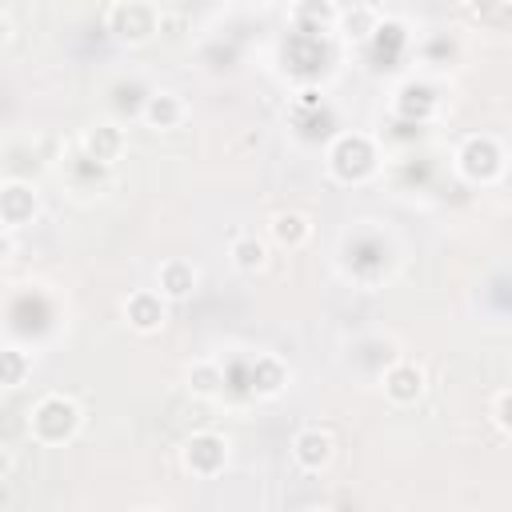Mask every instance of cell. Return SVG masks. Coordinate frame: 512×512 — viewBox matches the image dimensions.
I'll return each mask as SVG.
<instances>
[{"mask_svg":"<svg viewBox=\"0 0 512 512\" xmlns=\"http://www.w3.org/2000/svg\"><path fill=\"white\" fill-rule=\"evenodd\" d=\"M492 416H496V424H500V428L512 436V388L496 396V404H492Z\"/></svg>","mask_w":512,"mask_h":512,"instance_id":"cell-19","label":"cell"},{"mask_svg":"<svg viewBox=\"0 0 512 512\" xmlns=\"http://www.w3.org/2000/svg\"><path fill=\"white\" fill-rule=\"evenodd\" d=\"M160 24H164V12H160L156 4L120 0V4L108 8V28H112L120 40H128V44H144V40H152V36L160 32Z\"/></svg>","mask_w":512,"mask_h":512,"instance_id":"cell-2","label":"cell"},{"mask_svg":"<svg viewBox=\"0 0 512 512\" xmlns=\"http://www.w3.org/2000/svg\"><path fill=\"white\" fill-rule=\"evenodd\" d=\"M80 148H84L88 160L112 164V160H120V152H124V132H120L116 124H96V128H88V132L80 136Z\"/></svg>","mask_w":512,"mask_h":512,"instance_id":"cell-11","label":"cell"},{"mask_svg":"<svg viewBox=\"0 0 512 512\" xmlns=\"http://www.w3.org/2000/svg\"><path fill=\"white\" fill-rule=\"evenodd\" d=\"M200 284V272L188 264V260H164L156 268V292L164 300H188Z\"/></svg>","mask_w":512,"mask_h":512,"instance_id":"cell-10","label":"cell"},{"mask_svg":"<svg viewBox=\"0 0 512 512\" xmlns=\"http://www.w3.org/2000/svg\"><path fill=\"white\" fill-rule=\"evenodd\" d=\"M284 384H288V368L280 364V356H272V352L256 356V364H252V392L256 396H280Z\"/></svg>","mask_w":512,"mask_h":512,"instance_id":"cell-12","label":"cell"},{"mask_svg":"<svg viewBox=\"0 0 512 512\" xmlns=\"http://www.w3.org/2000/svg\"><path fill=\"white\" fill-rule=\"evenodd\" d=\"M28 372H32V356L28 352H20V348H4L0 352V380H4V388H20Z\"/></svg>","mask_w":512,"mask_h":512,"instance_id":"cell-17","label":"cell"},{"mask_svg":"<svg viewBox=\"0 0 512 512\" xmlns=\"http://www.w3.org/2000/svg\"><path fill=\"white\" fill-rule=\"evenodd\" d=\"M180 464L192 472V476H216L224 464H228V444L224 436L216 432H192L180 448Z\"/></svg>","mask_w":512,"mask_h":512,"instance_id":"cell-5","label":"cell"},{"mask_svg":"<svg viewBox=\"0 0 512 512\" xmlns=\"http://www.w3.org/2000/svg\"><path fill=\"white\" fill-rule=\"evenodd\" d=\"M456 168H460L472 184H488V180H496V176L504 172V152H500V144H496L492 136H472V140L460 144Z\"/></svg>","mask_w":512,"mask_h":512,"instance_id":"cell-3","label":"cell"},{"mask_svg":"<svg viewBox=\"0 0 512 512\" xmlns=\"http://www.w3.org/2000/svg\"><path fill=\"white\" fill-rule=\"evenodd\" d=\"M164 316H168V308H164V296L156 292V288H136L128 300H124V320H128V328H136V332H160L164 328Z\"/></svg>","mask_w":512,"mask_h":512,"instance_id":"cell-7","label":"cell"},{"mask_svg":"<svg viewBox=\"0 0 512 512\" xmlns=\"http://www.w3.org/2000/svg\"><path fill=\"white\" fill-rule=\"evenodd\" d=\"M328 164L340 180H364L372 168H376V152H372V140L364 132H348L332 144L328 152Z\"/></svg>","mask_w":512,"mask_h":512,"instance_id":"cell-4","label":"cell"},{"mask_svg":"<svg viewBox=\"0 0 512 512\" xmlns=\"http://www.w3.org/2000/svg\"><path fill=\"white\" fill-rule=\"evenodd\" d=\"M136 512H168V508H136Z\"/></svg>","mask_w":512,"mask_h":512,"instance_id":"cell-20","label":"cell"},{"mask_svg":"<svg viewBox=\"0 0 512 512\" xmlns=\"http://www.w3.org/2000/svg\"><path fill=\"white\" fill-rule=\"evenodd\" d=\"M268 236H272L276 244H284V248H300V244H308L312 224H308V216H300V212H276V216L268 220Z\"/></svg>","mask_w":512,"mask_h":512,"instance_id":"cell-13","label":"cell"},{"mask_svg":"<svg viewBox=\"0 0 512 512\" xmlns=\"http://www.w3.org/2000/svg\"><path fill=\"white\" fill-rule=\"evenodd\" d=\"M144 120L152 128H176L184 120V100L176 92H152L144 104Z\"/></svg>","mask_w":512,"mask_h":512,"instance_id":"cell-14","label":"cell"},{"mask_svg":"<svg viewBox=\"0 0 512 512\" xmlns=\"http://www.w3.org/2000/svg\"><path fill=\"white\" fill-rule=\"evenodd\" d=\"M80 420H84L80 404L60 396V392H52V396L36 400V408L28 416V432H32L36 444H64V440H72L80 432Z\"/></svg>","mask_w":512,"mask_h":512,"instance_id":"cell-1","label":"cell"},{"mask_svg":"<svg viewBox=\"0 0 512 512\" xmlns=\"http://www.w3.org/2000/svg\"><path fill=\"white\" fill-rule=\"evenodd\" d=\"M336 456V444L324 428H300L292 436V460L304 468V472H324Z\"/></svg>","mask_w":512,"mask_h":512,"instance_id":"cell-8","label":"cell"},{"mask_svg":"<svg viewBox=\"0 0 512 512\" xmlns=\"http://www.w3.org/2000/svg\"><path fill=\"white\" fill-rule=\"evenodd\" d=\"M304 512H332V508H304Z\"/></svg>","mask_w":512,"mask_h":512,"instance_id":"cell-21","label":"cell"},{"mask_svg":"<svg viewBox=\"0 0 512 512\" xmlns=\"http://www.w3.org/2000/svg\"><path fill=\"white\" fill-rule=\"evenodd\" d=\"M384 396L392 404H416L424 396V368L412 364V360H396L384 372Z\"/></svg>","mask_w":512,"mask_h":512,"instance_id":"cell-9","label":"cell"},{"mask_svg":"<svg viewBox=\"0 0 512 512\" xmlns=\"http://www.w3.org/2000/svg\"><path fill=\"white\" fill-rule=\"evenodd\" d=\"M340 20L348 28V36L364 40L372 32V20H376V8H340Z\"/></svg>","mask_w":512,"mask_h":512,"instance_id":"cell-18","label":"cell"},{"mask_svg":"<svg viewBox=\"0 0 512 512\" xmlns=\"http://www.w3.org/2000/svg\"><path fill=\"white\" fill-rule=\"evenodd\" d=\"M40 212V196H36V188L32 184H24V180H8L4 188H0V220H4V228H20V224H32V216Z\"/></svg>","mask_w":512,"mask_h":512,"instance_id":"cell-6","label":"cell"},{"mask_svg":"<svg viewBox=\"0 0 512 512\" xmlns=\"http://www.w3.org/2000/svg\"><path fill=\"white\" fill-rule=\"evenodd\" d=\"M228 256H232V264H236L240 272H260V268L268 264V244H264L260 236L244 232V236H236V240L228 244Z\"/></svg>","mask_w":512,"mask_h":512,"instance_id":"cell-15","label":"cell"},{"mask_svg":"<svg viewBox=\"0 0 512 512\" xmlns=\"http://www.w3.org/2000/svg\"><path fill=\"white\" fill-rule=\"evenodd\" d=\"M224 388V368L216 364V360H196V364H188V392L192 396H216Z\"/></svg>","mask_w":512,"mask_h":512,"instance_id":"cell-16","label":"cell"}]
</instances>
